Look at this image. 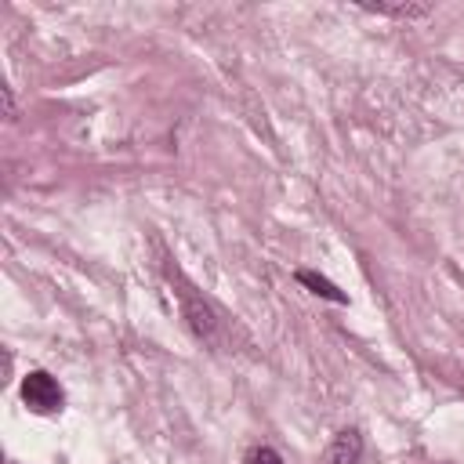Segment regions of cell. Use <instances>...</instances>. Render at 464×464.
<instances>
[{
	"mask_svg": "<svg viewBox=\"0 0 464 464\" xmlns=\"http://www.w3.org/2000/svg\"><path fill=\"white\" fill-rule=\"evenodd\" d=\"M22 399H25V406L36 410V413H54V410H62V388H58V381H54L51 373H44V370L25 373V381H22Z\"/></svg>",
	"mask_w": 464,
	"mask_h": 464,
	"instance_id": "cell-1",
	"label": "cell"
},
{
	"mask_svg": "<svg viewBox=\"0 0 464 464\" xmlns=\"http://www.w3.org/2000/svg\"><path fill=\"white\" fill-rule=\"evenodd\" d=\"M359 453H362V439H359V431H337V439L326 446V464H355L359 460Z\"/></svg>",
	"mask_w": 464,
	"mask_h": 464,
	"instance_id": "cell-2",
	"label": "cell"
},
{
	"mask_svg": "<svg viewBox=\"0 0 464 464\" xmlns=\"http://www.w3.org/2000/svg\"><path fill=\"white\" fill-rule=\"evenodd\" d=\"M297 279L304 283V286H312V294H319V297H326V301H337V304H344L348 297L330 283V279H323V276H315V272H308V268H301L297 272Z\"/></svg>",
	"mask_w": 464,
	"mask_h": 464,
	"instance_id": "cell-3",
	"label": "cell"
},
{
	"mask_svg": "<svg viewBox=\"0 0 464 464\" xmlns=\"http://www.w3.org/2000/svg\"><path fill=\"white\" fill-rule=\"evenodd\" d=\"M246 464H283V460H279V453H276V450L261 446V450H254V453H250V460H246Z\"/></svg>",
	"mask_w": 464,
	"mask_h": 464,
	"instance_id": "cell-4",
	"label": "cell"
}]
</instances>
